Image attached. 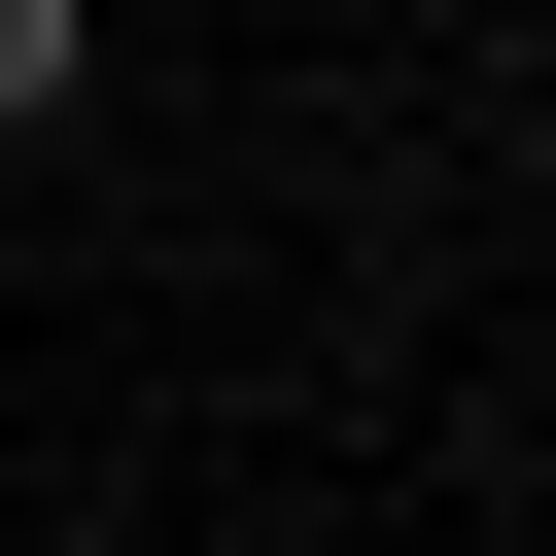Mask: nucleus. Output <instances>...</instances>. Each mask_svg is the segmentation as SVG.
Segmentation results:
<instances>
[{"instance_id": "nucleus-1", "label": "nucleus", "mask_w": 556, "mask_h": 556, "mask_svg": "<svg viewBox=\"0 0 556 556\" xmlns=\"http://www.w3.org/2000/svg\"><path fill=\"white\" fill-rule=\"evenodd\" d=\"M70 70H104V0H0V139H35V104H70Z\"/></svg>"}]
</instances>
